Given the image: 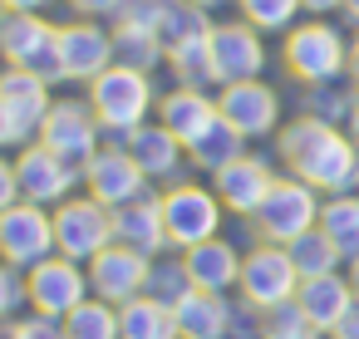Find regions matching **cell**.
Wrapping results in <instances>:
<instances>
[{
    "instance_id": "obj_1",
    "label": "cell",
    "mask_w": 359,
    "mask_h": 339,
    "mask_svg": "<svg viewBox=\"0 0 359 339\" xmlns=\"http://www.w3.org/2000/svg\"><path fill=\"white\" fill-rule=\"evenodd\" d=\"M276 158H280V167L290 177L310 182L320 197H349V192H359V148L334 123H320L310 113L280 123Z\"/></svg>"
},
{
    "instance_id": "obj_2",
    "label": "cell",
    "mask_w": 359,
    "mask_h": 339,
    "mask_svg": "<svg viewBox=\"0 0 359 339\" xmlns=\"http://www.w3.org/2000/svg\"><path fill=\"white\" fill-rule=\"evenodd\" d=\"M89 94V109H94V118H99V128H104V143H118V148H128V133L133 128H143L148 123V113L158 109V99H153V74H143V69H123V64H109L94 84H84Z\"/></svg>"
},
{
    "instance_id": "obj_3",
    "label": "cell",
    "mask_w": 359,
    "mask_h": 339,
    "mask_svg": "<svg viewBox=\"0 0 359 339\" xmlns=\"http://www.w3.org/2000/svg\"><path fill=\"white\" fill-rule=\"evenodd\" d=\"M280 64H285V74L300 79L305 89H310V84H334V79L349 74V40H344L339 25H330V20H305V25L285 30Z\"/></svg>"
},
{
    "instance_id": "obj_4",
    "label": "cell",
    "mask_w": 359,
    "mask_h": 339,
    "mask_svg": "<svg viewBox=\"0 0 359 339\" xmlns=\"http://www.w3.org/2000/svg\"><path fill=\"white\" fill-rule=\"evenodd\" d=\"M320 207H325V197L310 182H300V177L285 172V177H276L266 207L251 216V231L266 246H290V241H300L305 231L320 226Z\"/></svg>"
},
{
    "instance_id": "obj_5",
    "label": "cell",
    "mask_w": 359,
    "mask_h": 339,
    "mask_svg": "<svg viewBox=\"0 0 359 339\" xmlns=\"http://www.w3.org/2000/svg\"><path fill=\"white\" fill-rule=\"evenodd\" d=\"M163 221H168V241L172 251H192L212 236H222L226 207L212 187L202 182H168L163 187Z\"/></svg>"
},
{
    "instance_id": "obj_6",
    "label": "cell",
    "mask_w": 359,
    "mask_h": 339,
    "mask_svg": "<svg viewBox=\"0 0 359 339\" xmlns=\"http://www.w3.org/2000/svg\"><path fill=\"white\" fill-rule=\"evenodd\" d=\"M0 60L35 69L45 84H69L65 55H60V25H50L45 15H6L0 20Z\"/></svg>"
},
{
    "instance_id": "obj_7",
    "label": "cell",
    "mask_w": 359,
    "mask_h": 339,
    "mask_svg": "<svg viewBox=\"0 0 359 339\" xmlns=\"http://www.w3.org/2000/svg\"><path fill=\"white\" fill-rule=\"evenodd\" d=\"M55 246L60 256L89 265L104 246H114V207L94 202L89 192H74L55 207Z\"/></svg>"
},
{
    "instance_id": "obj_8",
    "label": "cell",
    "mask_w": 359,
    "mask_h": 339,
    "mask_svg": "<svg viewBox=\"0 0 359 339\" xmlns=\"http://www.w3.org/2000/svg\"><path fill=\"white\" fill-rule=\"evenodd\" d=\"M50 256H60V246H55V207L15 202L11 212H0V261L15 265V270H35Z\"/></svg>"
},
{
    "instance_id": "obj_9",
    "label": "cell",
    "mask_w": 359,
    "mask_h": 339,
    "mask_svg": "<svg viewBox=\"0 0 359 339\" xmlns=\"http://www.w3.org/2000/svg\"><path fill=\"white\" fill-rule=\"evenodd\" d=\"M40 143L50 153H60L74 172H84L99 158V148H104V128H99L89 99H55L50 118L40 123Z\"/></svg>"
},
{
    "instance_id": "obj_10",
    "label": "cell",
    "mask_w": 359,
    "mask_h": 339,
    "mask_svg": "<svg viewBox=\"0 0 359 339\" xmlns=\"http://www.w3.org/2000/svg\"><path fill=\"white\" fill-rule=\"evenodd\" d=\"M295 290H300V270H295L290 251L256 241V246L246 251V261H241V285H236V295H241L251 310L266 314V310L295 300Z\"/></svg>"
},
{
    "instance_id": "obj_11",
    "label": "cell",
    "mask_w": 359,
    "mask_h": 339,
    "mask_svg": "<svg viewBox=\"0 0 359 339\" xmlns=\"http://www.w3.org/2000/svg\"><path fill=\"white\" fill-rule=\"evenodd\" d=\"M25 295H30V310L65 319L69 310H79V305L94 295L89 265H79V261H69V256H50V261H40L35 270H25Z\"/></svg>"
},
{
    "instance_id": "obj_12",
    "label": "cell",
    "mask_w": 359,
    "mask_h": 339,
    "mask_svg": "<svg viewBox=\"0 0 359 339\" xmlns=\"http://www.w3.org/2000/svg\"><path fill=\"white\" fill-rule=\"evenodd\" d=\"M84 192L94 197V202H104V207H128V202H138V197H148L153 192V182H148V172L133 162V153L128 148H118V143H104L99 148V158L84 167Z\"/></svg>"
},
{
    "instance_id": "obj_13",
    "label": "cell",
    "mask_w": 359,
    "mask_h": 339,
    "mask_svg": "<svg viewBox=\"0 0 359 339\" xmlns=\"http://www.w3.org/2000/svg\"><path fill=\"white\" fill-rule=\"evenodd\" d=\"M15 177H20V197L35 202V207H60L65 197H74V182H84V172H74L40 138L15 153Z\"/></svg>"
},
{
    "instance_id": "obj_14",
    "label": "cell",
    "mask_w": 359,
    "mask_h": 339,
    "mask_svg": "<svg viewBox=\"0 0 359 339\" xmlns=\"http://www.w3.org/2000/svg\"><path fill=\"white\" fill-rule=\"evenodd\" d=\"M217 109H222V118L241 138H271V133H280V94L266 79L222 84L217 89Z\"/></svg>"
},
{
    "instance_id": "obj_15",
    "label": "cell",
    "mask_w": 359,
    "mask_h": 339,
    "mask_svg": "<svg viewBox=\"0 0 359 339\" xmlns=\"http://www.w3.org/2000/svg\"><path fill=\"white\" fill-rule=\"evenodd\" d=\"M148 270H153V256L133 251V246H104L94 261H89V285L99 300L109 305H128L138 295H148Z\"/></svg>"
},
{
    "instance_id": "obj_16",
    "label": "cell",
    "mask_w": 359,
    "mask_h": 339,
    "mask_svg": "<svg viewBox=\"0 0 359 339\" xmlns=\"http://www.w3.org/2000/svg\"><path fill=\"white\" fill-rule=\"evenodd\" d=\"M276 167L266 162V158H256V153H241L236 162H226L217 177H212V192L222 197V207L231 212V216H256L261 207H266V197H271V187H276Z\"/></svg>"
},
{
    "instance_id": "obj_17",
    "label": "cell",
    "mask_w": 359,
    "mask_h": 339,
    "mask_svg": "<svg viewBox=\"0 0 359 339\" xmlns=\"http://www.w3.org/2000/svg\"><path fill=\"white\" fill-rule=\"evenodd\" d=\"M212 60H217V79L222 84L261 79V69H266V40L246 20H222V25H212Z\"/></svg>"
},
{
    "instance_id": "obj_18",
    "label": "cell",
    "mask_w": 359,
    "mask_h": 339,
    "mask_svg": "<svg viewBox=\"0 0 359 339\" xmlns=\"http://www.w3.org/2000/svg\"><path fill=\"white\" fill-rule=\"evenodd\" d=\"M60 55H65V79L69 84H94L114 64V30L79 15V20L60 25Z\"/></svg>"
},
{
    "instance_id": "obj_19",
    "label": "cell",
    "mask_w": 359,
    "mask_h": 339,
    "mask_svg": "<svg viewBox=\"0 0 359 339\" xmlns=\"http://www.w3.org/2000/svg\"><path fill=\"white\" fill-rule=\"evenodd\" d=\"M217 118H222V109H217V94H207V89L177 84V89H168V94L158 99V123H163L182 148H192Z\"/></svg>"
},
{
    "instance_id": "obj_20",
    "label": "cell",
    "mask_w": 359,
    "mask_h": 339,
    "mask_svg": "<svg viewBox=\"0 0 359 339\" xmlns=\"http://www.w3.org/2000/svg\"><path fill=\"white\" fill-rule=\"evenodd\" d=\"M114 241L133 246L143 256H168L172 241H168V221H163V192H148V197L118 207L114 212Z\"/></svg>"
},
{
    "instance_id": "obj_21",
    "label": "cell",
    "mask_w": 359,
    "mask_h": 339,
    "mask_svg": "<svg viewBox=\"0 0 359 339\" xmlns=\"http://www.w3.org/2000/svg\"><path fill=\"white\" fill-rule=\"evenodd\" d=\"M182 261H187V275H192L197 290L231 295V290L241 285V261H246V251H241L236 241H226V236H212V241L182 251Z\"/></svg>"
},
{
    "instance_id": "obj_22",
    "label": "cell",
    "mask_w": 359,
    "mask_h": 339,
    "mask_svg": "<svg viewBox=\"0 0 359 339\" xmlns=\"http://www.w3.org/2000/svg\"><path fill=\"white\" fill-rule=\"evenodd\" d=\"M177 324H182V339H231V329H236V300L217 295V290H192L177 305Z\"/></svg>"
},
{
    "instance_id": "obj_23",
    "label": "cell",
    "mask_w": 359,
    "mask_h": 339,
    "mask_svg": "<svg viewBox=\"0 0 359 339\" xmlns=\"http://www.w3.org/2000/svg\"><path fill=\"white\" fill-rule=\"evenodd\" d=\"M295 305L310 314V324H315L320 334H330V329L344 319V310L354 305V285H349L344 270H334V275H315V280H300Z\"/></svg>"
},
{
    "instance_id": "obj_24",
    "label": "cell",
    "mask_w": 359,
    "mask_h": 339,
    "mask_svg": "<svg viewBox=\"0 0 359 339\" xmlns=\"http://www.w3.org/2000/svg\"><path fill=\"white\" fill-rule=\"evenodd\" d=\"M128 153H133V162L148 172V182H168V177H177V167H182V158H187V148L163 128V123H143V128H133L128 133Z\"/></svg>"
},
{
    "instance_id": "obj_25",
    "label": "cell",
    "mask_w": 359,
    "mask_h": 339,
    "mask_svg": "<svg viewBox=\"0 0 359 339\" xmlns=\"http://www.w3.org/2000/svg\"><path fill=\"white\" fill-rule=\"evenodd\" d=\"M0 99H6V104L35 128V138H40V123H45L50 109H55V84H45L35 69L6 64V69H0Z\"/></svg>"
},
{
    "instance_id": "obj_26",
    "label": "cell",
    "mask_w": 359,
    "mask_h": 339,
    "mask_svg": "<svg viewBox=\"0 0 359 339\" xmlns=\"http://www.w3.org/2000/svg\"><path fill=\"white\" fill-rule=\"evenodd\" d=\"M118 324H123V339H182L177 310L158 305L153 295H138V300L118 305Z\"/></svg>"
},
{
    "instance_id": "obj_27",
    "label": "cell",
    "mask_w": 359,
    "mask_h": 339,
    "mask_svg": "<svg viewBox=\"0 0 359 339\" xmlns=\"http://www.w3.org/2000/svg\"><path fill=\"white\" fill-rule=\"evenodd\" d=\"M241 153H246V138H241L226 118H217V123H212V128H207V133L187 148L192 167H197V172H207V177H217V172H222L226 162H236Z\"/></svg>"
},
{
    "instance_id": "obj_28",
    "label": "cell",
    "mask_w": 359,
    "mask_h": 339,
    "mask_svg": "<svg viewBox=\"0 0 359 339\" xmlns=\"http://www.w3.org/2000/svg\"><path fill=\"white\" fill-rule=\"evenodd\" d=\"M320 231L334 241V251L344 256V265L359 256V192L349 197H325L320 207Z\"/></svg>"
},
{
    "instance_id": "obj_29",
    "label": "cell",
    "mask_w": 359,
    "mask_h": 339,
    "mask_svg": "<svg viewBox=\"0 0 359 339\" xmlns=\"http://www.w3.org/2000/svg\"><path fill=\"white\" fill-rule=\"evenodd\" d=\"M168 69H172V79L187 84V89H222V79H217V60H212V35L177 45V50L168 55Z\"/></svg>"
},
{
    "instance_id": "obj_30",
    "label": "cell",
    "mask_w": 359,
    "mask_h": 339,
    "mask_svg": "<svg viewBox=\"0 0 359 339\" xmlns=\"http://www.w3.org/2000/svg\"><path fill=\"white\" fill-rule=\"evenodd\" d=\"M192 275H187V261L182 251H168V256H153V270H148V295L168 310H177L187 295H192Z\"/></svg>"
},
{
    "instance_id": "obj_31",
    "label": "cell",
    "mask_w": 359,
    "mask_h": 339,
    "mask_svg": "<svg viewBox=\"0 0 359 339\" xmlns=\"http://www.w3.org/2000/svg\"><path fill=\"white\" fill-rule=\"evenodd\" d=\"M354 109H359V89H354V84H339V79H334V84H310V89H305V113L320 118V123L349 128Z\"/></svg>"
},
{
    "instance_id": "obj_32",
    "label": "cell",
    "mask_w": 359,
    "mask_h": 339,
    "mask_svg": "<svg viewBox=\"0 0 359 339\" xmlns=\"http://www.w3.org/2000/svg\"><path fill=\"white\" fill-rule=\"evenodd\" d=\"M212 25H217V20H212L202 6H192V0H172V6H168V15H163V25H158V45L172 55L177 45L212 35Z\"/></svg>"
},
{
    "instance_id": "obj_33",
    "label": "cell",
    "mask_w": 359,
    "mask_h": 339,
    "mask_svg": "<svg viewBox=\"0 0 359 339\" xmlns=\"http://www.w3.org/2000/svg\"><path fill=\"white\" fill-rule=\"evenodd\" d=\"M285 251H290V261H295L300 280H315V275H334V270H344V256L334 251V241H330L320 226H315V231H305L300 241H290Z\"/></svg>"
},
{
    "instance_id": "obj_34",
    "label": "cell",
    "mask_w": 359,
    "mask_h": 339,
    "mask_svg": "<svg viewBox=\"0 0 359 339\" xmlns=\"http://www.w3.org/2000/svg\"><path fill=\"white\" fill-rule=\"evenodd\" d=\"M65 329H69V339H123L118 305H109L99 295H89L79 310H69L65 314Z\"/></svg>"
},
{
    "instance_id": "obj_35",
    "label": "cell",
    "mask_w": 359,
    "mask_h": 339,
    "mask_svg": "<svg viewBox=\"0 0 359 339\" xmlns=\"http://www.w3.org/2000/svg\"><path fill=\"white\" fill-rule=\"evenodd\" d=\"M114 64L153 74L158 64H168V50L158 45L153 30H123V25H114Z\"/></svg>"
},
{
    "instance_id": "obj_36",
    "label": "cell",
    "mask_w": 359,
    "mask_h": 339,
    "mask_svg": "<svg viewBox=\"0 0 359 339\" xmlns=\"http://www.w3.org/2000/svg\"><path fill=\"white\" fill-rule=\"evenodd\" d=\"M236 11L261 35H285V30H295V15L305 6H300V0H236Z\"/></svg>"
},
{
    "instance_id": "obj_37",
    "label": "cell",
    "mask_w": 359,
    "mask_h": 339,
    "mask_svg": "<svg viewBox=\"0 0 359 339\" xmlns=\"http://www.w3.org/2000/svg\"><path fill=\"white\" fill-rule=\"evenodd\" d=\"M261 339H325V334L310 324V314L295 300H285V305L261 314Z\"/></svg>"
},
{
    "instance_id": "obj_38",
    "label": "cell",
    "mask_w": 359,
    "mask_h": 339,
    "mask_svg": "<svg viewBox=\"0 0 359 339\" xmlns=\"http://www.w3.org/2000/svg\"><path fill=\"white\" fill-rule=\"evenodd\" d=\"M168 6H172V0H123L118 15H114V25H123V30H153L158 35Z\"/></svg>"
},
{
    "instance_id": "obj_39",
    "label": "cell",
    "mask_w": 359,
    "mask_h": 339,
    "mask_svg": "<svg viewBox=\"0 0 359 339\" xmlns=\"http://www.w3.org/2000/svg\"><path fill=\"white\" fill-rule=\"evenodd\" d=\"M20 305H30V295H25V270H15V265L0 261V319H15Z\"/></svg>"
},
{
    "instance_id": "obj_40",
    "label": "cell",
    "mask_w": 359,
    "mask_h": 339,
    "mask_svg": "<svg viewBox=\"0 0 359 339\" xmlns=\"http://www.w3.org/2000/svg\"><path fill=\"white\" fill-rule=\"evenodd\" d=\"M25 143H35V128H30V123L6 104V99H0V153H11V148L20 153Z\"/></svg>"
},
{
    "instance_id": "obj_41",
    "label": "cell",
    "mask_w": 359,
    "mask_h": 339,
    "mask_svg": "<svg viewBox=\"0 0 359 339\" xmlns=\"http://www.w3.org/2000/svg\"><path fill=\"white\" fill-rule=\"evenodd\" d=\"M15 329H20V339H69L65 319H55V314H40V310H30L25 319H15Z\"/></svg>"
},
{
    "instance_id": "obj_42",
    "label": "cell",
    "mask_w": 359,
    "mask_h": 339,
    "mask_svg": "<svg viewBox=\"0 0 359 339\" xmlns=\"http://www.w3.org/2000/svg\"><path fill=\"white\" fill-rule=\"evenodd\" d=\"M15 202H25L20 197V177H15V158L0 153V212H11Z\"/></svg>"
},
{
    "instance_id": "obj_43",
    "label": "cell",
    "mask_w": 359,
    "mask_h": 339,
    "mask_svg": "<svg viewBox=\"0 0 359 339\" xmlns=\"http://www.w3.org/2000/svg\"><path fill=\"white\" fill-rule=\"evenodd\" d=\"M118 6H123V0H69V11H74V15H84V20H104V15L114 20V15H118Z\"/></svg>"
},
{
    "instance_id": "obj_44",
    "label": "cell",
    "mask_w": 359,
    "mask_h": 339,
    "mask_svg": "<svg viewBox=\"0 0 359 339\" xmlns=\"http://www.w3.org/2000/svg\"><path fill=\"white\" fill-rule=\"evenodd\" d=\"M330 339H359V300H354V305L344 310V319H339V324L330 329Z\"/></svg>"
},
{
    "instance_id": "obj_45",
    "label": "cell",
    "mask_w": 359,
    "mask_h": 339,
    "mask_svg": "<svg viewBox=\"0 0 359 339\" xmlns=\"http://www.w3.org/2000/svg\"><path fill=\"white\" fill-rule=\"evenodd\" d=\"M0 6H6L11 15H40V11L50 6V0H0Z\"/></svg>"
},
{
    "instance_id": "obj_46",
    "label": "cell",
    "mask_w": 359,
    "mask_h": 339,
    "mask_svg": "<svg viewBox=\"0 0 359 339\" xmlns=\"http://www.w3.org/2000/svg\"><path fill=\"white\" fill-rule=\"evenodd\" d=\"M310 15H330V11H344V0H300Z\"/></svg>"
},
{
    "instance_id": "obj_47",
    "label": "cell",
    "mask_w": 359,
    "mask_h": 339,
    "mask_svg": "<svg viewBox=\"0 0 359 339\" xmlns=\"http://www.w3.org/2000/svg\"><path fill=\"white\" fill-rule=\"evenodd\" d=\"M349 84L359 89V35L349 40Z\"/></svg>"
},
{
    "instance_id": "obj_48",
    "label": "cell",
    "mask_w": 359,
    "mask_h": 339,
    "mask_svg": "<svg viewBox=\"0 0 359 339\" xmlns=\"http://www.w3.org/2000/svg\"><path fill=\"white\" fill-rule=\"evenodd\" d=\"M344 275H349V285H354V300H359V256L349 261V270H344Z\"/></svg>"
},
{
    "instance_id": "obj_49",
    "label": "cell",
    "mask_w": 359,
    "mask_h": 339,
    "mask_svg": "<svg viewBox=\"0 0 359 339\" xmlns=\"http://www.w3.org/2000/svg\"><path fill=\"white\" fill-rule=\"evenodd\" d=\"M0 339H20V329H15V319H0Z\"/></svg>"
},
{
    "instance_id": "obj_50",
    "label": "cell",
    "mask_w": 359,
    "mask_h": 339,
    "mask_svg": "<svg viewBox=\"0 0 359 339\" xmlns=\"http://www.w3.org/2000/svg\"><path fill=\"white\" fill-rule=\"evenodd\" d=\"M344 15H349V20L359 25V0H344Z\"/></svg>"
},
{
    "instance_id": "obj_51",
    "label": "cell",
    "mask_w": 359,
    "mask_h": 339,
    "mask_svg": "<svg viewBox=\"0 0 359 339\" xmlns=\"http://www.w3.org/2000/svg\"><path fill=\"white\" fill-rule=\"evenodd\" d=\"M349 138H354V148H359V109H354V118H349Z\"/></svg>"
},
{
    "instance_id": "obj_52",
    "label": "cell",
    "mask_w": 359,
    "mask_h": 339,
    "mask_svg": "<svg viewBox=\"0 0 359 339\" xmlns=\"http://www.w3.org/2000/svg\"><path fill=\"white\" fill-rule=\"evenodd\" d=\"M192 6H202V11H217V6H226V0H192Z\"/></svg>"
},
{
    "instance_id": "obj_53",
    "label": "cell",
    "mask_w": 359,
    "mask_h": 339,
    "mask_svg": "<svg viewBox=\"0 0 359 339\" xmlns=\"http://www.w3.org/2000/svg\"><path fill=\"white\" fill-rule=\"evenodd\" d=\"M6 15H11V11H6V6H0V20H6Z\"/></svg>"
}]
</instances>
